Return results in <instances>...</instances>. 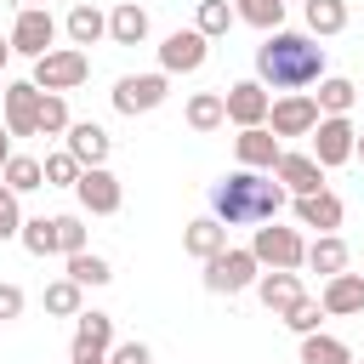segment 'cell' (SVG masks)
<instances>
[{"instance_id":"obj_1","label":"cell","mask_w":364,"mask_h":364,"mask_svg":"<svg viewBox=\"0 0 364 364\" xmlns=\"http://www.w3.org/2000/svg\"><path fill=\"white\" fill-rule=\"evenodd\" d=\"M256 80L267 91H307L324 80V46L307 28H273L256 46Z\"/></svg>"},{"instance_id":"obj_2","label":"cell","mask_w":364,"mask_h":364,"mask_svg":"<svg viewBox=\"0 0 364 364\" xmlns=\"http://www.w3.org/2000/svg\"><path fill=\"white\" fill-rule=\"evenodd\" d=\"M284 188L273 182V171H228L222 182H210V216L222 228H262V222H279L284 210Z\"/></svg>"},{"instance_id":"obj_3","label":"cell","mask_w":364,"mask_h":364,"mask_svg":"<svg viewBox=\"0 0 364 364\" xmlns=\"http://www.w3.org/2000/svg\"><path fill=\"white\" fill-rule=\"evenodd\" d=\"M250 256H256V267H267V273H296V267L307 262V239H301V228L262 222V228L250 233Z\"/></svg>"},{"instance_id":"obj_4","label":"cell","mask_w":364,"mask_h":364,"mask_svg":"<svg viewBox=\"0 0 364 364\" xmlns=\"http://www.w3.org/2000/svg\"><path fill=\"white\" fill-rule=\"evenodd\" d=\"M40 91H51V97H68V91H80L85 80H91V57L85 51H74V46H57V51H46V57H34V74H28Z\"/></svg>"},{"instance_id":"obj_5","label":"cell","mask_w":364,"mask_h":364,"mask_svg":"<svg viewBox=\"0 0 364 364\" xmlns=\"http://www.w3.org/2000/svg\"><path fill=\"white\" fill-rule=\"evenodd\" d=\"M256 279H262V267H256L250 245H228L222 256L205 262V290H210V296H239V290H250Z\"/></svg>"},{"instance_id":"obj_6","label":"cell","mask_w":364,"mask_h":364,"mask_svg":"<svg viewBox=\"0 0 364 364\" xmlns=\"http://www.w3.org/2000/svg\"><path fill=\"white\" fill-rule=\"evenodd\" d=\"M165 97H171V74H119L114 80V114H125V119H136V114H154V108H165Z\"/></svg>"},{"instance_id":"obj_7","label":"cell","mask_w":364,"mask_h":364,"mask_svg":"<svg viewBox=\"0 0 364 364\" xmlns=\"http://www.w3.org/2000/svg\"><path fill=\"white\" fill-rule=\"evenodd\" d=\"M57 51V17L46 6H23L11 23V57H46Z\"/></svg>"},{"instance_id":"obj_8","label":"cell","mask_w":364,"mask_h":364,"mask_svg":"<svg viewBox=\"0 0 364 364\" xmlns=\"http://www.w3.org/2000/svg\"><path fill=\"white\" fill-rule=\"evenodd\" d=\"M324 114H318V102L307 97V91H284V97H273V108H267V131L284 142V136H313V125H318Z\"/></svg>"},{"instance_id":"obj_9","label":"cell","mask_w":364,"mask_h":364,"mask_svg":"<svg viewBox=\"0 0 364 364\" xmlns=\"http://www.w3.org/2000/svg\"><path fill=\"white\" fill-rule=\"evenodd\" d=\"M74 199H80V210H91V216H114V210L125 205V188H119V176H114L108 165H85V171L74 176Z\"/></svg>"},{"instance_id":"obj_10","label":"cell","mask_w":364,"mask_h":364,"mask_svg":"<svg viewBox=\"0 0 364 364\" xmlns=\"http://www.w3.org/2000/svg\"><path fill=\"white\" fill-rule=\"evenodd\" d=\"M210 57V40L199 28H171L159 40V74H199Z\"/></svg>"},{"instance_id":"obj_11","label":"cell","mask_w":364,"mask_h":364,"mask_svg":"<svg viewBox=\"0 0 364 364\" xmlns=\"http://www.w3.org/2000/svg\"><path fill=\"white\" fill-rule=\"evenodd\" d=\"M40 85L34 80H6V97H0V114H6V131L11 136H40Z\"/></svg>"},{"instance_id":"obj_12","label":"cell","mask_w":364,"mask_h":364,"mask_svg":"<svg viewBox=\"0 0 364 364\" xmlns=\"http://www.w3.org/2000/svg\"><path fill=\"white\" fill-rule=\"evenodd\" d=\"M353 136H358V125L347 119V114H324L318 125H313V159L324 165V171H336V165H347L353 159Z\"/></svg>"},{"instance_id":"obj_13","label":"cell","mask_w":364,"mask_h":364,"mask_svg":"<svg viewBox=\"0 0 364 364\" xmlns=\"http://www.w3.org/2000/svg\"><path fill=\"white\" fill-rule=\"evenodd\" d=\"M222 108H228V119H233L239 131H250V125H267L273 91H267L262 80H239V85H228V91H222Z\"/></svg>"},{"instance_id":"obj_14","label":"cell","mask_w":364,"mask_h":364,"mask_svg":"<svg viewBox=\"0 0 364 364\" xmlns=\"http://www.w3.org/2000/svg\"><path fill=\"white\" fill-rule=\"evenodd\" d=\"M273 182H279L290 199H301V193H318V188H324V165H318L307 148H284L279 165H273Z\"/></svg>"},{"instance_id":"obj_15","label":"cell","mask_w":364,"mask_h":364,"mask_svg":"<svg viewBox=\"0 0 364 364\" xmlns=\"http://www.w3.org/2000/svg\"><path fill=\"white\" fill-rule=\"evenodd\" d=\"M318 307H324V318H358V313H364V273H336V279H324Z\"/></svg>"},{"instance_id":"obj_16","label":"cell","mask_w":364,"mask_h":364,"mask_svg":"<svg viewBox=\"0 0 364 364\" xmlns=\"http://www.w3.org/2000/svg\"><path fill=\"white\" fill-rule=\"evenodd\" d=\"M63 148L80 159V171L85 165H108V148H114V136L102 131V125H91V119H74L68 131H63Z\"/></svg>"},{"instance_id":"obj_17","label":"cell","mask_w":364,"mask_h":364,"mask_svg":"<svg viewBox=\"0 0 364 364\" xmlns=\"http://www.w3.org/2000/svg\"><path fill=\"white\" fill-rule=\"evenodd\" d=\"M233 154H239V165H245V171H273V165H279V154H284V142H279L267 125H250V131H239V136H233Z\"/></svg>"},{"instance_id":"obj_18","label":"cell","mask_w":364,"mask_h":364,"mask_svg":"<svg viewBox=\"0 0 364 364\" xmlns=\"http://www.w3.org/2000/svg\"><path fill=\"white\" fill-rule=\"evenodd\" d=\"M290 210H296V228H318V233H336V228H341V216H347V205H341L330 188H318V193H301Z\"/></svg>"},{"instance_id":"obj_19","label":"cell","mask_w":364,"mask_h":364,"mask_svg":"<svg viewBox=\"0 0 364 364\" xmlns=\"http://www.w3.org/2000/svg\"><path fill=\"white\" fill-rule=\"evenodd\" d=\"M63 34H68V46H74V51H85V46L108 40V11H97L91 0H80V6L63 17Z\"/></svg>"},{"instance_id":"obj_20","label":"cell","mask_w":364,"mask_h":364,"mask_svg":"<svg viewBox=\"0 0 364 364\" xmlns=\"http://www.w3.org/2000/svg\"><path fill=\"white\" fill-rule=\"evenodd\" d=\"M182 250H188L193 262H210V256L228 250V228H222L216 216H193V222L182 228Z\"/></svg>"},{"instance_id":"obj_21","label":"cell","mask_w":364,"mask_h":364,"mask_svg":"<svg viewBox=\"0 0 364 364\" xmlns=\"http://www.w3.org/2000/svg\"><path fill=\"white\" fill-rule=\"evenodd\" d=\"M256 296H262L267 313H290L307 290H301V273H262V279H256Z\"/></svg>"},{"instance_id":"obj_22","label":"cell","mask_w":364,"mask_h":364,"mask_svg":"<svg viewBox=\"0 0 364 364\" xmlns=\"http://www.w3.org/2000/svg\"><path fill=\"white\" fill-rule=\"evenodd\" d=\"M108 40H114V46H142V40H148V11H142L136 0H119V6L108 11Z\"/></svg>"},{"instance_id":"obj_23","label":"cell","mask_w":364,"mask_h":364,"mask_svg":"<svg viewBox=\"0 0 364 364\" xmlns=\"http://www.w3.org/2000/svg\"><path fill=\"white\" fill-rule=\"evenodd\" d=\"M301 267H313L318 279L347 273V239H341V233H318V239L307 245V262H301Z\"/></svg>"},{"instance_id":"obj_24","label":"cell","mask_w":364,"mask_h":364,"mask_svg":"<svg viewBox=\"0 0 364 364\" xmlns=\"http://www.w3.org/2000/svg\"><path fill=\"white\" fill-rule=\"evenodd\" d=\"M301 17H307V34L313 40H330V34L347 28V0H307Z\"/></svg>"},{"instance_id":"obj_25","label":"cell","mask_w":364,"mask_h":364,"mask_svg":"<svg viewBox=\"0 0 364 364\" xmlns=\"http://www.w3.org/2000/svg\"><path fill=\"white\" fill-rule=\"evenodd\" d=\"M228 125V108H222V91H193L188 97V131H222Z\"/></svg>"},{"instance_id":"obj_26","label":"cell","mask_w":364,"mask_h":364,"mask_svg":"<svg viewBox=\"0 0 364 364\" xmlns=\"http://www.w3.org/2000/svg\"><path fill=\"white\" fill-rule=\"evenodd\" d=\"M74 341H80V347H97V353H108V347H114V313L80 307V318H74Z\"/></svg>"},{"instance_id":"obj_27","label":"cell","mask_w":364,"mask_h":364,"mask_svg":"<svg viewBox=\"0 0 364 364\" xmlns=\"http://www.w3.org/2000/svg\"><path fill=\"white\" fill-rule=\"evenodd\" d=\"M0 182L23 199V193L46 188V171H40V159H34V154H11V159H6V171H0Z\"/></svg>"},{"instance_id":"obj_28","label":"cell","mask_w":364,"mask_h":364,"mask_svg":"<svg viewBox=\"0 0 364 364\" xmlns=\"http://www.w3.org/2000/svg\"><path fill=\"white\" fill-rule=\"evenodd\" d=\"M301 364H353V347L341 336L313 330V336H301Z\"/></svg>"},{"instance_id":"obj_29","label":"cell","mask_w":364,"mask_h":364,"mask_svg":"<svg viewBox=\"0 0 364 364\" xmlns=\"http://www.w3.org/2000/svg\"><path fill=\"white\" fill-rule=\"evenodd\" d=\"M313 102H318V114H347V108L358 102V85H353L347 74H324V80H318V97H313Z\"/></svg>"},{"instance_id":"obj_30","label":"cell","mask_w":364,"mask_h":364,"mask_svg":"<svg viewBox=\"0 0 364 364\" xmlns=\"http://www.w3.org/2000/svg\"><path fill=\"white\" fill-rule=\"evenodd\" d=\"M40 301H46V313H51V318H80V307H85V290H80L74 279H51Z\"/></svg>"},{"instance_id":"obj_31","label":"cell","mask_w":364,"mask_h":364,"mask_svg":"<svg viewBox=\"0 0 364 364\" xmlns=\"http://www.w3.org/2000/svg\"><path fill=\"white\" fill-rule=\"evenodd\" d=\"M233 17L273 34V28H284V0H233Z\"/></svg>"},{"instance_id":"obj_32","label":"cell","mask_w":364,"mask_h":364,"mask_svg":"<svg viewBox=\"0 0 364 364\" xmlns=\"http://www.w3.org/2000/svg\"><path fill=\"white\" fill-rule=\"evenodd\" d=\"M63 279H74L80 290H85V284L97 290V284H108V279H114V267H108V256H97V250H80V256H68V273H63Z\"/></svg>"},{"instance_id":"obj_33","label":"cell","mask_w":364,"mask_h":364,"mask_svg":"<svg viewBox=\"0 0 364 364\" xmlns=\"http://www.w3.org/2000/svg\"><path fill=\"white\" fill-rule=\"evenodd\" d=\"M233 23H239V17H233V6H228V0H199V17H193V28H199L205 40H222Z\"/></svg>"},{"instance_id":"obj_34","label":"cell","mask_w":364,"mask_h":364,"mask_svg":"<svg viewBox=\"0 0 364 364\" xmlns=\"http://www.w3.org/2000/svg\"><path fill=\"white\" fill-rule=\"evenodd\" d=\"M17 239H23V250H28V256H51V250H57V233H51V216H23V228H17Z\"/></svg>"},{"instance_id":"obj_35","label":"cell","mask_w":364,"mask_h":364,"mask_svg":"<svg viewBox=\"0 0 364 364\" xmlns=\"http://www.w3.org/2000/svg\"><path fill=\"white\" fill-rule=\"evenodd\" d=\"M74 119H68V97H40V136H63Z\"/></svg>"},{"instance_id":"obj_36","label":"cell","mask_w":364,"mask_h":364,"mask_svg":"<svg viewBox=\"0 0 364 364\" xmlns=\"http://www.w3.org/2000/svg\"><path fill=\"white\" fill-rule=\"evenodd\" d=\"M40 171H46V188H74V176H80V159L63 148V154H46V159H40Z\"/></svg>"},{"instance_id":"obj_37","label":"cell","mask_w":364,"mask_h":364,"mask_svg":"<svg viewBox=\"0 0 364 364\" xmlns=\"http://www.w3.org/2000/svg\"><path fill=\"white\" fill-rule=\"evenodd\" d=\"M279 318H284L296 336H313V330L324 324V307H318V296H301V301H296L290 313H279Z\"/></svg>"},{"instance_id":"obj_38","label":"cell","mask_w":364,"mask_h":364,"mask_svg":"<svg viewBox=\"0 0 364 364\" xmlns=\"http://www.w3.org/2000/svg\"><path fill=\"white\" fill-rule=\"evenodd\" d=\"M51 233H57V250L63 256H80L85 250V222L80 216H51Z\"/></svg>"},{"instance_id":"obj_39","label":"cell","mask_w":364,"mask_h":364,"mask_svg":"<svg viewBox=\"0 0 364 364\" xmlns=\"http://www.w3.org/2000/svg\"><path fill=\"white\" fill-rule=\"evenodd\" d=\"M17 228H23V199L0 182V239H17Z\"/></svg>"},{"instance_id":"obj_40","label":"cell","mask_w":364,"mask_h":364,"mask_svg":"<svg viewBox=\"0 0 364 364\" xmlns=\"http://www.w3.org/2000/svg\"><path fill=\"white\" fill-rule=\"evenodd\" d=\"M108 364H154V353H148V341H114Z\"/></svg>"},{"instance_id":"obj_41","label":"cell","mask_w":364,"mask_h":364,"mask_svg":"<svg viewBox=\"0 0 364 364\" xmlns=\"http://www.w3.org/2000/svg\"><path fill=\"white\" fill-rule=\"evenodd\" d=\"M23 307H28V296H23V284H0V324H11V318H23Z\"/></svg>"},{"instance_id":"obj_42","label":"cell","mask_w":364,"mask_h":364,"mask_svg":"<svg viewBox=\"0 0 364 364\" xmlns=\"http://www.w3.org/2000/svg\"><path fill=\"white\" fill-rule=\"evenodd\" d=\"M68 358H74V364H108V353H97V347H80V341L68 347Z\"/></svg>"},{"instance_id":"obj_43","label":"cell","mask_w":364,"mask_h":364,"mask_svg":"<svg viewBox=\"0 0 364 364\" xmlns=\"http://www.w3.org/2000/svg\"><path fill=\"white\" fill-rule=\"evenodd\" d=\"M6 159H11V131L0 125V171H6Z\"/></svg>"},{"instance_id":"obj_44","label":"cell","mask_w":364,"mask_h":364,"mask_svg":"<svg viewBox=\"0 0 364 364\" xmlns=\"http://www.w3.org/2000/svg\"><path fill=\"white\" fill-rule=\"evenodd\" d=\"M11 63V34H0V68Z\"/></svg>"},{"instance_id":"obj_45","label":"cell","mask_w":364,"mask_h":364,"mask_svg":"<svg viewBox=\"0 0 364 364\" xmlns=\"http://www.w3.org/2000/svg\"><path fill=\"white\" fill-rule=\"evenodd\" d=\"M353 159H358V165H364V131H358V136H353Z\"/></svg>"},{"instance_id":"obj_46","label":"cell","mask_w":364,"mask_h":364,"mask_svg":"<svg viewBox=\"0 0 364 364\" xmlns=\"http://www.w3.org/2000/svg\"><path fill=\"white\" fill-rule=\"evenodd\" d=\"M23 6H46V0H23Z\"/></svg>"},{"instance_id":"obj_47","label":"cell","mask_w":364,"mask_h":364,"mask_svg":"<svg viewBox=\"0 0 364 364\" xmlns=\"http://www.w3.org/2000/svg\"><path fill=\"white\" fill-rule=\"evenodd\" d=\"M0 97H6V80H0Z\"/></svg>"},{"instance_id":"obj_48","label":"cell","mask_w":364,"mask_h":364,"mask_svg":"<svg viewBox=\"0 0 364 364\" xmlns=\"http://www.w3.org/2000/svg\"><path fill=\"white\" fill-rule=\"evenodd\" d=\"M353 364H364V358H353Z\"/></svg>"},{"instance_id":"obj_49","label":"cell","mask_w":364,"mask_h":364,"mask_svg":"<svg viewBox=\"0 0 364 364\" xmlns=\"http://www.w3.org/2000/svg\"><path fill=\"white\" fill-rule=\"evenodd\" d=\"M301 6H307V0H301Z\"/></svg>"}]
</instances>
